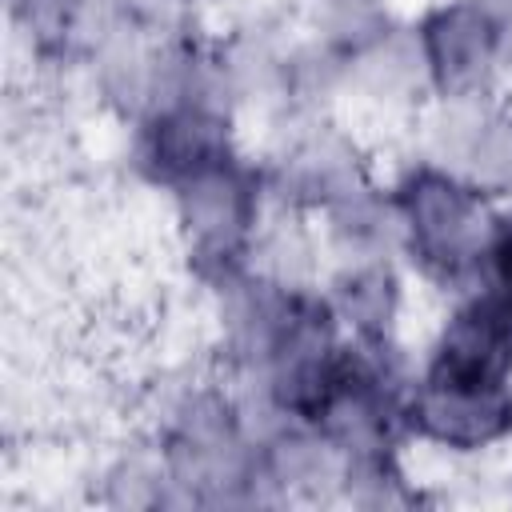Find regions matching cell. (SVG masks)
<instances>
[{
  "label": "cell",
  "instance_id": "6da1fadb",
  "mask_svg": "<svg viewBox=\"0 0 512 512\" xmlns=\"http://www.w3.org/2000/svg\"><path fill=\"white\" fill-rule=\"evenodd\" d=\"M420 416H424L428 432H436L444 440L472 444V440L496 436L504 428L508 404L488 396V392H480V384H440L420 404Z\"/></svg>",
  "mask_w": 512,
  "mask_h": 512
}]
</instances>
